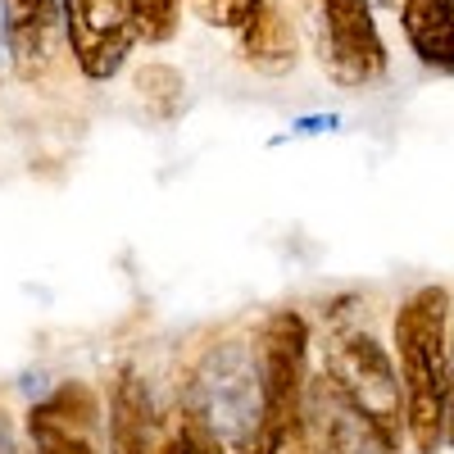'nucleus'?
<instances>
[{
    "label": "nucleus",
    "mask_w": 454,
    "mask_h": 454,
    "mask_svg": "<svg viewBox=\"0 0 454 454\" xmlns=\"http://www.w3.org/2000/svg\"><path fill=\"white\" fill-rule=\"evenodd\" d=\"M186 419L223 454H273L269 445V391L254 340H218L186 377Z\"/></svg>",
    "instance_id": "nucleus-1"
},
{
    "label": "nucleus",
    "mask_w": 454,
    "mask_h": 454,
    "mask_svg": "<svg viewBox=\"0 0 454 454\" xmlns=\"http://www.w3.org/2000/svg\"><path fill=\"white\" fill-rule=\"evenodd\" d=\"M450 295L413 291L395 314V364L404 382V436L419 454H436L450 419Z\"/></svg>",
    "instance_id": "nucleus-2"
},
{
    "label": "nucleus",
    "mask_w": 454,
    "mask_h": 454,
    "mask_svg": "<svg viewBox=\"0 0 454 454\" xmlns=\"http://www.w3.org/2000/svg\"><path fill=\"white\" fill-rule=\"evenodd\" d=\"M323 368L340 387V395L377 427V436L400 454V441H404V382H400L395 355H387V346L372 332H332L327 350H323Z\"/></svg>",
    "instance_id": "nucleus-3"
},
{
    "label": "nucleus",
    "mask_w": 454,
    "mask_h": 454,
    "mask_svg": "<svg viewBox=\"0 0 454 454\" xmlns=\"http://www.w3.org/2000/svg\"><path fill=\"white\" fill-rule=\"evenodd\" d=\"M64 5V42L91 82H105L123 68L141 42L137 0H59Z\"/></svg>",
    "instance_id": "nucleus-4"
},
{
    "label": "nucleus",
    "mask_w": 454,
    "mask_h": 454,
    "mask_svg": "<svg viewBox=\"0 0 454 454\" xmlns=\"http://www.w3.org/2000/svg\"><path fill=\"white\" fill-rule=\"evenodd\" d=\"M32 454H100V400L87 387H59L27 413Z\"/></svg>",
    "instance_id": "nucleus-5"
},
{
    "label": "nucleus",
    "mask_w": 454,
    "mask_h": 454,
    "mask_svg": "<svg viewBox=\"0 0 454 454\" xmlns=\"http://www.w3.org/2000/svg\"><path fill=\"white\" fill-rule=\"evenodd\" d=\"M5 27H10L14 73L27 82L46 78V68L59 59L64 5L59 0H5Z\"/></svg>",
    "instance_id": "nucleus-6"
},
{
    "label": "nucleus",
    "mask_w": 454,
    "mask_h": 454,
    "mask_svg": "<svg viewBox=\"0 0 454 454\" xmlns=\"http://www.w3.org/2000/svg\"><path fill=\"white\" fill-rule=\"evenodd\" d=\"M409 51L432 73H454V0H400Z\"/></svg>",
    "instance_id": "nucleus-7"
},
{
    "label": "nucleus",
    "mask_w": 454,
    "mask_h": 454,
    "mask_svg": "<svg viewBox=\"0 0 454 454\" xmlns=\"http://www.w3.org/2000/svg\"><path fill=\"white\" fill-rule=\"evenodd\" d=\"M241 32V51L254 68L263 73H282L286 64H295V27L286 14H278V5H263L254 19H246Z\"/></svg>",
    "instance_id": "nucleus-8"
},
{
    "label": "nucleus",
    "mask_w": 454,
    "mask_h": 454,
    "mask_svg": "<svg viewBox=\"0 0 454 454\" xmlns=\"http://www.w3.org/2000/svg\"><path fill=\"white\" fill-rule=\"evenodd\" d=\"M155 454H223L192 419H186V409H182V419L168 427V432H160L155 436Z\"/></svg>",
    "instance_id": "nucleus-9"
},
{
    "label": "nucleus",
    "mask_w": 454,
    "mask_h": 454,
    "mask_svg": "<svg viewBox=\"0 0 454 454\" xmlns=\"http://www.w3.org/2000/svg\"><path fill=\"white\" fill-rule=\"evenodd\" d=\"M269 0H192V10L214 23V27H246V19H254Z\"/></svg>",
    "instance_id": "nucleus-10"
},
{
    "label": "nucleus",
    "mask_w": 454,
    "mask_h": 454,
    "mask_svg": "<svg viewBox=\"0 0 454 454\" xmlns=\"http://www.w3.org/2000/svg\"><path fill=\"white\" fill-rule=\"evenodd\" d=\"M182 0H137L141 10V42H168Z\"/></svg>",
    "instance_id": "nucleus-11"
},
{
    "label": "nucleus",
    "mask_w": 454,
    "mask_h": 454,
    "mask_svg": "<svg viewBox=\"0 0 454 454\" xmlns=\"http://www.w3.org/2000/svg\"><path fill=\"white\" fill-rule=\"evenodd\" d=\"M340 128V114H305V119H295L286 137H323V132H336Z\"/></svg>",
    "instance_id": "nucleus-12"
},
{
    "label": "nucleus",
    "mask_w": 454,
    "mask_h": 454,
    "mask_svg": "<svg viewBox=\"0 0 454 454\" xmlns=\"http://www.w3.org/2000/svg\"><path fill=\"white\" fill-rule=\"evenodd\" d=\"M445 441L454 445V323H450V419H445Z\"/></svg>",
    "instance_id": "nucleus-13"
},
{
    "label": "nucleus",
    "mask_w": 454,
    "mask_h": 454,
    "mask_svg": "<svg viewBox=\"0 0 454 454\" xmlns=\"http://www.w3.org/2000/svg\"><path fill=\"white\" fill-rule=\"evenodd\" d=\"M0 454H23V445H19V436H14L5 413H0Z\"/></svg>",
    "instance_id": "nucleus-14"
}]
</instances>
